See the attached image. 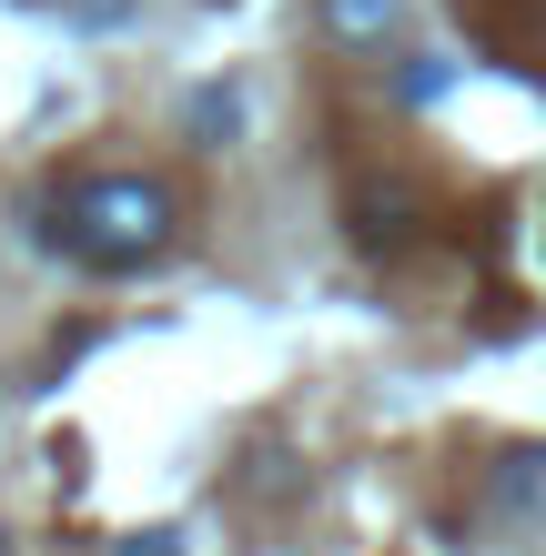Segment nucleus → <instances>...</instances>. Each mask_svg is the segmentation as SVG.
Instances as JSON below:
<instances>
[{"mask_svg":"<svg viewBox=\"0 0 546 556\" xmlns=\"http://www.w3.org/2000/svg\"><path fill=\"white\" fill-rule=\"evenodd\" d=\"M30 223H41V253H61L81 274H152L192 233L182 192L163 173H72L30 203Z\"/></svg>","mask_w":546,"mask_h":556,"instance_id":"1","label":"nucleus"},{"mask_svg":"<svg viewBox=\"0 0 546 556\" xmlns=\"http://www.w3.org/2000/svg\"><path fill=\"white\" fill-rule=\"evenodd\" d=\"M314 30L334 51H355V61H384V51H405L415 0H314Z\"/></svg>","mask_w":546,"mask_h":556,"instance_id":"2","label":"nucleus"},{"mask_svg":"<svg viewBox=\"0 0 546 556\" xmlns=\"http://www.w3.org/2000/svg\"><path fill=\"white\" fill-rule=\"evenodd\" d=\"M51 11L72 21V30H132V21H142V0H51Z\"/></svg>","mask_w":546,"mask_h":556,"instance_id":"3","label":"nucleus"},{"mask_svg":"<svg viewBox=\"0 0 546 556\" xmlns=\"http://www.w3.org/2000/svg\"><path fill=\"white\" fill-rule=\"evenodd\" d=\"M112 556H182V527H142V536H122Z\"/></svg>","mask_w":546,"mask_h":556,"instance_id":"4","label":"nucleus"}]
</instances>
